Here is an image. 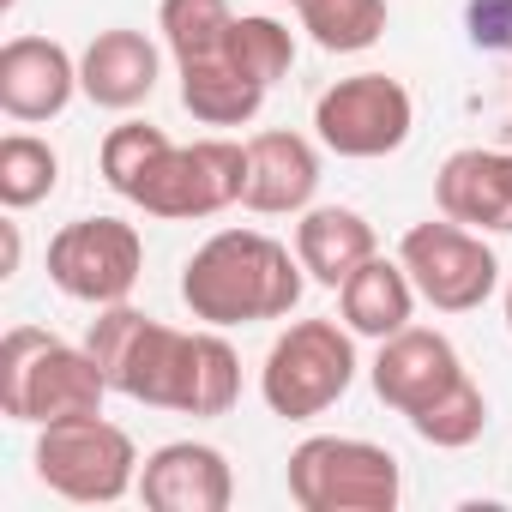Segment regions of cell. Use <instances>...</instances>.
Masks as SVG:
<instances>
[{
  "instance_id": "28",
  "label": "cell",
  "mask_w": 512,
  "mask_h": 512,
  "mask_svg": "<svg viewBox=\"0 0 512 512\" xmlns=\"http://www.w3.org/2000/svg\"><path fill=\"white\" fill-rule=\"evenodd\" d=\"M272 7H296V0H272Z\"/></svg>"
},
{
  "instance_id": "19",
  "label": "cell",
  "mask_w": 512,
  "mask_h": 512,
  "mask_svg": "<svg viewBox=\"0 0 512 512\" xmlns=\"http://www.w3.org/2000/svg\"><path fill=\"white\" fill-rule=\"evenodd\" d=\"M175 73H181V109L193 121H205V127H247L253 115H260V103H266V85L247 79L229 61V49L199 55V61H181Z\"/></svg>"
},
{
  "instance_id": "20",
  "label": "cell",
  "mask_w": 512,
  "mask_h": 512,
  "mask_svg": "<svg viewBox=\"0 0 512 512\" xmlns=\"http://www.w3.org/2000/svg\"><path fill=\"white\" fill-rule=\"evenodd\" d=\"M296 19L326 55H362L386 37L392 7L386 0H296Z\"/></svg>"
},
{
  "instance_id": "22",
  "label": "cell",
  "mask_w": 512,
  "mask_h": 512,
  "mask_svg": "<svg viewBox=\"0 0 512 512\" xmlns=\"http://www.w3.org/2000/svg\"><path fill=\"white\" fill-rule=\"evenodd\" d=\"M61 187V157L49 139L37 133H7L0 139V205L7 211H31Z\"/></svg>"
},
{
  "instance_id": "6",
  "label": "cell",
  "mask_w": 512,
  "mask_h": 512,
  "mask_svg": "<svg viewBox=\"0 0 512 512\" xmlns=\"http://www.w3.org/2000/svg\"><path fill=\"white\" fill-rule=\"evenodd\" d=\"M139 446L127 428L103 422V416H73V422H49L37 434V476L43 488H55L61 500L79 506H115L127 494H139Z\"/></svg>"
},
{
  "instance_id": "4",
  "label": "cell",
  "mask_w": 512,
  "mask_h": 512,
  "mask_svg": "<svg viewBox=\"0 0 512 512\" xmlns=\"http://www.w3.org/2000/svg\"><path fill=\"white\" fill-rule=\"evenodd\" d=\"M356 386V332L338 320H296L272 338L260 368V398L284 422L326 416Z\"/></svg>"
},
{
  "instance_id": "18",
  "label": "cell",
  "mask_w": 512,
  "mask_h": 512,
  "mask_svg": "<svg viewBox=\"0 0 512 512\" xmlns=\"http://www.w3.org/2000/svg\"><path fill=\"white\" fill-rule=\"evenodd\" d=\"M416 284H410V272H404V260H386V253H374V260L362 266V272H350L344 278V290H338V308H344V326L356 332V338H392V332H404L410 320H416Z\"/></svg>"
},
{
  "instance_id": "12",
  "label": "cell",
  "mask_w": 512,
  "mask_h": 512,
  "mask_svg": "<svg viewBox=\"0 0 512 512\" xmlns=\"http://www.w3.org/2000/svg\"><path fill=\"white\" fill-rule=\"evenodd\" d=\"M368 374H374V398H380L386 410L416 416L422 404H434V398L464 374V362H458V350H452L446 332H434V326H404V332L380 338V356H374Z\"/></svg>"
},
{
  "instance_id": "15",
  "label": "cell",
  "mask_w": 512,
  "mask_h": 512,
  "mask_svg": "<svg viewBox=\"0 0 512 512\" xmlns=\"http://www.w3.org/2000/svg\"><path fill=\"white\" fill-rule=\"evenodd\" d=\"M434 205L464 229L512 235V151H482V145L452 151L434 175Z\"/></svg>"
},
{
  "instance_id": "2",
  "label": "cell",
  "mask_w": 512,
  "mask_h": 512,
  "mask_svg": "<svg viewBox=\"0 0 512 512\" xmlns=\"http://www.w3.org/2000/svg\"><path fill=\"white\" fill-rule=\"evenodd\" d=\"M302 260L266 229H217L193 247L181 266V302L199 326H260V320H290L302 302Z\"/></svg>"
},
{
  "instance_id": "21",
  "label": "cell",
  "mask_w": 512,
  "mask_h": 512,
  "mask_svg": "<svg viewBox=\"0 0 512 512\" xmlns=\"http://www.w3.org/2000/svg\"><path fill=\"white\" fill-rule=\"evenodd\" d=\"M410 428H416V440H428V446H440V452H464V446H476L482 428H488V398H482V386H476L470 374H458L434 404H422V410L410 416Z\"/></svg>"
},
{
  "instance_id": "13",
  "label": "cell",
  "mask_w": 512,
  "mask_h": 512,
  "mask_svg": "<svg viewBox=\"0 0 512 512\" xmlns=\"http://www.w3.org/2000/svg\"><path fill=\"white\" fill-rule=\"evenodd\" d=\"M139 500L151 512H229L235 470L205 440H169L139 464Z\"/></svg>"
},
{
  "instance_id": "27",
  "label": "cell",
  "mask_w": 512,
  "mask_h": 512,
  "mask_svg": "<svg viewBox=\"0 0 512 512\" xmlns=\"http://www.w3.org/2000/svg\"><path fill=\"white\" fill-rule=\"evenodd\" d=\"M506 332H512V290H506Z\"/></svg>"
},
{
  "instance_id": "8",
  "label": "cell",
  "mask_w": 512,
  "mask_h": 512,
  "mask_svg": "<svg viewBox=\"0 0 512 512\" xmlns=\"http://www.w3.org/2000/svg\"><path fill=\"white\" fill-rule=\"evenodd\" d=\"M241 187H247V145L193 139V145H169L157 157V169L139 181L133 205L163 223H205V217L241 205Z\"/></svg>"
},
{
  "instance_id": "25",
  "label": "cell",
  "mask_w": 512,
  "mask_h": 512,
  "mask_svg": "<svg viewBox=\"0 0 512 512\" xmlns=\"http://www.w3.org/2000/svg\"><path fill=\"white\" fill-rule=\"evenodd\" d=\"M175 139L163 133V127H151V121H121V127H109V139H103V181L121 193V199H133L139 193V181L157 169V157L169 151Z\"/></svg>"
},
{
  "instance_id": "17",
  "label": "cell",
  "mask_w": 512,
  "mask_h": 512,
  "mask_svg": "<svg viewBox=\"0 0 512 512\" xmlns=\"http://www.w3.org/2000/svg\"><path fill=\"white\" fill-rule=\"evenodd\" d=\"M374 253H380L374 223L362 211H350V205H308L296 217V260L326 290H344V278L362 272Z\"/></svg>"
},
{
  "instance_id": "24",
  "label": "cell",
  "mask_w": 512,
  "mask_h": 512,
  "mask_svg": "<svg viewBox=\"0 0 512 512\" xmlns=\"http://www.w3.org/2000/svg\"><path fill=\"white\" fill-rule=\"evenodd\" d=\"M229 25H235L229 0H163L157 7V31H163V49L175 55V67L199 61V55H217Z\"/></svg>"
},
{
  "instance_id": "14",
  "label": "cell",
  "mask_w": 512,
  "mask_h": 512,
  "mask_svg": "<svg viewBox=\"0 0 512 512\" xmlns=\"http://www.w3.org/2000/svg\"><path fill=\"white\" fill-rule=\"evenodd\" d=\"M320 193V151L308 133L266 127L247 139V187L241 205L260 217H302Z\"/></svg>"
},
{
  "instance_id": "11",
  "label": "cell",
  "mask_w": 512,
  "mask_h": 512,
  "mask_svg": "<svg viewBox=\"0 0 512 512\" xmlns=\"http://www.w3.org/2000/svg\"><path fill=\"white\" fill-rule=\"evenodd\" d=\"M79 97V61L55 37H7L0 49V109L19 127H43L67 115Z\"/></svg>"
},
{
  "instance_id": "23",
  "label": "cell",
  "mask_w": 512,
  "mask_h": 512,
  "mask_svg": "<svg viewBox=\"0 0 512 512\" xmlns=\"http://www.w3.org/2000/svg\"><path fill=\"white\" fill-rule=\"evenodd\" d=\"M223 49H229V61H235L247 79H260L266 91H272L278 79H290V67H296V31L278 25V19H266V13H241V19L229 25Z\"/></svg>"
},
{
  "instance_id": "7",
  "label": "cell",
  "mask_w": 512,
  "mask_h": 512,
  "mask_svg": "<svg viewBox=\"0 0 512 512\" xmlns=\"http://www.w3.org/2000/svg\"><path fill=\"white\" fill-rule=\"evenodd\" d=\"M398 260H404L416 296L434 314H476L500 284V260L482 241V229H464L452 217L410 223L404 241H398Z\"/></svg>"
},
{
  "instance_id": "16",
  "label": "cell",
  "mask_w": 512,
  "mask_h": 512,
  "mask_svg": "<svg viewBox=\"0 0 512 512\" xmlns=\"http://www.w3.org/2000/svg\"><path fill=\"white\" fill-rule=\"evenodd\" d=\"M157 79H163L157 43H151L145 31H127V25L97 31V37L85 43V55H79V91H85L97 109H115V115L151 103Z\"/></svg>"
},
{
  "instance_id": "26",
  "label": "cell",
  "mask_w": 512,
  "mask_h": 512,
  "mask_svg": "<svg viewBox=\"0 0 512 512\" xmlns=\"http://www.w3.org/2000/svg\"><path fill=\"white\" fill-rule=\"evenodd\" d=\"M464 37H470V49L506 55L512 49V0H464Z\"/></svg>"
},
{
  "instance_id": "9",
  "label": "cell",
  "mask_w": 512,
  "mask_h": 512,
  "mask_svg": "<svg viewBox=\"0 0 512 512\" xmlns=\"http://www.w3.org/2000/svg\"><path fill=\"white\" fill-rule=\"evenodd\" d=\"M139 272H145V241L121 217H73L49 241V284L67 302L115 308L133 296Z\"/></svg>"
},
{
  "instance_id": "10",
  "label": "cell",
  "mask_w": 512,
  "mask_h": 512,
  "mask_svg": "<svg viewBox=\"0 0 512 512\" xmlns=\"http://www.w3.org/2000/svg\"><path fill=\"white\" fill-rule=\"evenodd\" d=\"M416 127V103L392 73H350L314 97V139L338 157H392Z\"/></svg>"
},
{
  "instance_id": "3",
  "label": "cell",
  "mask_w": 512,
  "mask_h": 512,
  "mask_svg": "<svg viewBox=\"0 0 512 512\" xmlns=\"http://www.w3.org/2000/svg\"><path fill=\"white\" fill-rule=\"evenodd\" d=\"M109 392L115 386L85 344H67L43 326H13L0 338V410L13 422L49 428L73 416H103Z\"/></svg>"
},
{
  "instance_id": "1",
  "label": "cell",
  "mask_w": 512,
  "mask_h": 512,
  "mask_svg": "<svg viewBox=\"0 0 512 512\" xmlns=\"http://www.w3.org/2000/svg\"><path fill=\"white\" fill-rule=\"evenodd\" d=\"M85 350L109 374V386L133 404L175 410V416H229L241 398V356L217 326L181 332L127 302L97 308Z\"/></svg>"
},
{
  "instance_id": "5",
  "label": "cell",
  "mask_w": 512,
  "mask_h": 512,
  "mask_svg": "<svg viewBox=\"0 0 512 512\" xmlns=\"http://www.w3.org/2000/svg\"><path fill=\"white\" fill-rule=\"evenodd\" d=\"M284 482L302 512H392L404 500L398 458L356 434H308L290 452Z\"/></svg>"
}]
</instances>
